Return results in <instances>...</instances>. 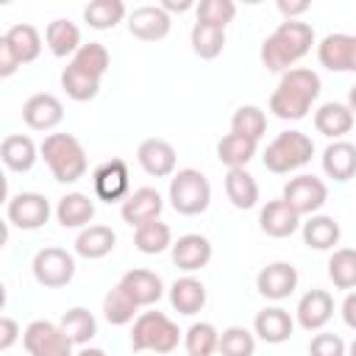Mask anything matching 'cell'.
<instances>
[{
    "label": "cell",
    "mask_w": 356,
    "mask_h": 356,
    "mask_svg": "<svg viewBox=\"0 0 356 356\" xmlns=\"http://www.w3.org/2000/svg\"><path fill=\"white\" fill-rule=\"evenodd\" d=\"M323 81L314 70L292 67L281 75L275 92L270 95V111L278 120H303L312 111V103L320 97Z\"/></svg>",
    "instance_id": "obj_1"
},
{
    "label": "cell",
    "mask_w": 356,
    "mask_h": 356,
    "mask_svg": "<svg viewBox=\"0 0 356 356\" xmlns=\"http://www.w3.org/2000/svg\"><path fill=\"white\" fill-rule=\"evenodd\" d=\"M314 44V28L300 19H284L264 42H261V64L270 72H286L298 64Z\"/></svg>",
    "instance_id": "obj_2"
},
{
    "label": "cell",
    "mask_w": 356,
    "mask_h": 356,
    "mask_svg": "<svg viewBox=\"0 0 356 356\" xmlns=\"http://www.w3.org/2000/svg\"><path fill=\"white\" fill-rule=\"evenodd\" d=\"M39 156L44 159V164L50 167V172H53V178L58 184H75L89 170L86 150L72 134H50V136H44V142L39 145Z\"/></svg>",
    "instance_id": "obj_3"
},
{
    "label": "cell",
    "mask_w": 356,
    "mask_h": 356,
    "mask_svg": "<svg viewBox=\"0 0 356 356\" xmlns=\"http://www.w3.org/2000/svg\"><path fill=\"white\" fill-rule=\"evenodd\" d=\"M314 156V142L312 136H306L303 131H281L261 156L264 170L275 172V175H289L300 167H306Z\"/></svg>",
    "instance_id": "obj_4"
},
{
    "label": "cell",
    "mask_w": 356,
    "mask_h": 356,
    "mask_svg": "<svg viewBox=\"0 0 356 356\" xmlns=\"http://www.w3.org/2000/svg\"><path fill=\"white\" fill-rule=\"evenodd\" d=\"M181 342L178 325L164 312H142L131 328V350L142 353H172Z\"/></svg>",
    "instance_id": "obj_5"
},
{
    "label": "cell",
    "mask_w": 356,
    "mask_h": 356,
    "mask_svg": "<svg viewBox=\"0 0 356 356\" xmlns=\"http://www.w3.org/2000/svg\"><path fill=\"white\" fill-rule=\"evenodd\" d=\"M170 206L184 217H197L211 203V184L200 170H178L170 178Z\"/></svg>",
    "instance_id": "obj_6"
},
{
    "label": "cell",
    "mask_w": 356,
    "mask_h": 356,
    "mask_svg": "<svg viewBox=\"0 0 356 356\" xmlns=\"http://www.w3.org/2000/svg\"><path fill=\"white\" fill-rule=\"evenodd\" d=\"M36 284L44 289H61L75 278V259L64 248H42L31 261Z\"/></svg>",
    "instance_id": "obj_7"
},
{
    "label": "cell",
    "mask_w": 356,
    "mask_h": 356,
    "mask_svg": "<svg viewBox=\"0 0 356 356\" xmlns=\"http://www.w3.org/2000/svg\"><path fill=\"white\" fill-rule=\"evenodd\" d=\"M22 345L28 356H72V342L61 331L58 323L50 320H33L22 331Z\"/></svg>",
    "instance_id": "obj_8"
},
{
    "label": "cell",
    "mask_w": 356,
    "mask_h": 356,
    "mask_svg": "<svg viewBox=\"0 0 356 356\" xmlns=\"http://www.w3.org/2000/svg\"><path fill=\"white\" fill-rule=\"evenodd\" d=\"M281 197L300 214V217H312L317 214L325 200H328V186L323 184V178L317 175H295L284 184Z\"/></svg>",
    "instance_id": "obj_9"
},
{
    "label": "cell",
    "mask_w": 356,
    "mask_h": 356,
    "mask_svg": "<svg viewBox=\"0 0 356 356\" xmlns=\"http://www.w3.org/2000/svg\"><path fill=\"white\" fill-rule=\"evenodd\" d=\"M6 217L19 231H36L50 220V200L39 192H19V195L8 197Z\"/></svg>",
    "instance_id": "obj_10"
},
{
    "label": "cell",
    "mask_w": 356,
    "mask_h": 356,
    "mask_svg": "<svg viewBox=\"0 0 356 356\" xmlns=\"http://www.w3.org/2000/svg\"><path fill=\"white\" fill-rule=\"evenodd\" d=\"M128 164L122 159H108L103 161L100 167H95L92 172V186H95V195L106 203H117V200H125L131 195V181H128Z\"/></svg>",
    "instance_id": "obj_11"
},
{
    "label": "cell",
    "mask_w": 356,
    "mask_h": 356,
    "mask_svg": "<svg viewBox=\"0 0 356 356\" xmlns=\"http://www.w3.org/2000/svg\"><path fill=\"white\" fill-rule=\"evenodd\" d=\"M320 67L331 72H356V33H328L317 44Z\"/></svg>",
    "instance_id": "obj_12"
},
{
    "label": "cell",
    "mask_w": 356,
    "mask_h": 356,
    "mask_svg": "<svg viewBox=\"0 0 356 356\" xmlns=\"http://www.w3.org/2000/svg\"><path fill=\"white\" fill-rule=\"evenodd\" d=\"M298 278L300 275H298L295 264H289V261H273V264H267V267L259 270L256 289L267 300H284V298H289L298 289Z\"/></svg>",
    "instance_id": "obj_13"
},
{
    "label": "cell",
    "mask_w": 356,
    "mask_h": 356,
    "mask_svg": "<svg viewBox=\"0 0 356 356\" xmlns=\"http://www.w3.org/2000/svg\"><path fill=\"white\" fill-rule=\"evenodd\" d=\"M161 209H164V197L159 195V189H153V186H139V189H134V192L122 200L120 217H122L131 228H139V225H145V222L159 220Z\"/></svg>",
    "instance_id": "obj_14"
},
{
    "label": "cell",
    "mask_w": 356,
    "mask_h": 356,
    "mask_svg": "<svg viewBox=\"0 0 356 356\" xmlns=\"http://www.w3.org/2000/svg\"><path fill=\"white\" fill-rule=\"evenodd\" d=\"M22 120L33 131H53L64 120V103L50 92H36L22 103Z\"/></svg>",
    "instance_id": "obj_15"
},
{
    "label": "cell",
    "mask_w": 356,
    "mask_h": 356,
    "mask_svg": "<svg viewBox=\"0 0 356 356\" xmlns=\"http://www.w3.org/2000/svg\"><path fill=\"white\" fill-rule=\"evenodd\" d=\"M136 161L139 167L153 175V178H172L175 175V164H178V156H175V147L167 142V139H145L139 147H136Z\"/></svg>",
    "instance_id": "obj_16"
},
{
    "label": "cell",
    "mask_w": 356,
    "mask_h": 356,
    "mask_svg": "<svg viewBox=\"0 0 356 356\" xmlns=\"http://www.w3.org/2000/svg\"><path fill=\"white\" fill-rule=\"evenodd\" d=\"M172 19L161 6H139L128 14V31L139 42H159L170 33Z\"/></svg>",
    "instance_id": "obj_17"
},
{
    "label": "cell",
    "mask_w": 356,
    "mask_h": 356,
    "mask_svg": "<svg viewBox=\"0 0 356 356\" xmlns=\"http://www.w3.org/2000/svg\"><path fill=\"white\" fill-rule=\"evenodd\" d=\"M300 225H303V222H300V214H298L284 197L267 200V203L261 206V211H259V228H261V234H267V236H273V239H286V236H292Z\"/></svg>",
    "instance_id": "obj_18"
},
{
    "label": "cell",
    "mask_w": 356,
    "mask_h": 356,
    "mask_svg": "<svg viewBox=\"0 0 356 356\" xmlns=\"http://www.w3.org/2000/svg\"><path fill=\"white\" fill-rule=\"evenodd\" d=\"M170 253H172V264L178 270H184L186 275H192V273L203 270L211 261L214 250H211V242L203 234H184L172 242Z\"/></svg>",
    "instance_id": "obj_19"
},
{
    "label": "cell",
    "mask_w": 356,
    "mask_h": 356,
    "mask_svg": "<svg viewBox=\"0 0 356 356\" xmlns=\"http://www.w3.org/2000/svg\"><path fill=\"white\" fill-rule=\"evenodd\" d=\"M117 286H120L139 309H142V306H156V303L161 300V295H164V281H161L153 270H142V267L128 270V273L120 278Z\"/></svg>",
    "instance_id": "obj_20"
},
{
    "label": "cell",
    "mask_w": 356,
    "mask_h": 356,
    "mask_svg": "<svg viewBox=\"0 0 356 356\" xmlns=\"http://www.w3.org/2000/svg\"><path fill=\"white\" fill-rule=\"evenodd\" d=\"M334 317V298L325 289H309L295 309V320L303 331H320Z\"/></svg>",
    "instance_id": "obj_21"
},
{
    "label": "cell",
    "mask_w": 356,
    "mask_h": 356,
    "mask_svg": "<svg viewBox=\"0 0 356 356\" xmlns=\"http://www.w3.org/2000/svg\"><path fill=\"white\" fill-rule=\"evenodd\" d=\"M292 331H295V320H292V314H289L286 309H281V306H267V309H261V312L256 314V320H253V334H256L261 342H267V345H281V342H286V339L292 337Z\"/></svg>",
    "instance_id": "obj_22"
},
{
    "label": "cell",
    "mask_w": 356,
    "mask_h": 356,
    "mask_svg": "<svg viewBox=\"0 0 356 356\" xmlns=\"http://www.w3.org/2000/svg\"><path fill=\"white\" fill-rule=\"evenodd\" d=\"M353 120H356V114L350 111V106L348 103H337V100H328V103H323L314 111V128H317V134H323V136H328L334 142L342 139L345 134H350Z\"/></svg>",
    "instance_id": "obj_23"
},
{
    "label": "cell",
    "mask_w": 356,
    "mask_h": 356,
    "mask_svg": "<svg viewBox=\"0 0 356 356\" xmlns=\"http://www.w3.org/2000/svg\"><path fill=\"white\" fill-rule=\"evenodd\" d=\"M56 220L61 228H89L95 220V203L83 192H67L56 206Z\"/></svg>",
    "instance_id": "obj_24"
},
{
    "label": "cell",
    "mask_w": 356,
    "mask_h": 356,
    "mask_svg": "<svg viewBox=\"0 0 356 356\" xmlns=\"http://www.w3.org/2000/svg\"><path fill=\"white\" fill-rule=\"evenodd\" d=\"M323 172L339 184L350 181L356 175V145L337 139L323 150Z\"/></svg>",
    "instance_id": "obj_25"
},
{
    "label": "cell",
    "mask_w": 356,
    "mask_h": 356,
    "mask_svg": "<svg viewBox=\"0 0 356 356\" xmlns=\"http://www.w3.org/2000/svg\"><path fill=\"white\" fill-rule=\"evenodd\" d=\"M170 303L178 314H197L203 306H206V286L200 278L195 275H184V278H175L172 286H170Z\"/></svg>",
    "instance_id": "obj_26"
},
{
    "label": "cell",
    "mask_w": 356,
    "mask_h": 356,
    "mask_svg": "<svg viewBox=\"0 0 356 356\" xmlns=\"http://www.w3.org/2000/svg\"><path fill=\"white\" fill-rule=\"evenodd\" d=\"M0 159L3 164L11 170V172H28L36 159H39V147L33 145L31 136H22V134H11L3 139L0 145Z\"/></svg>",
    "instance_id": "obj_27"
},
{
    "label": "cell",
    "mask_w": 356,
    "mask_h": 356,
    "mask_svg": "<svg viewBox=\"0 0 356 356\" xmlns=\"http://www.w3.org/2000/svg\"><path fill=\"white\" fill-rule=\"evenodd\" d=\"M0 39L11 47V53L17 56L19 64H31V61H36L39 53H42V36H39V31H36L33 25H28V22L11 25Z\"/></svg>",
    "instance_id": "obj_28"
},
{
    "label": "cell",
    "mask_w": 356,
    "mask_h": 356,
    "mask_svg": "<svg viewBox=\"0 0 356 356\" xmlns=\"http://www.w3.org/2000/svg\"><path fill=\"white\" fill-rule=\"evenodd\" d=\"M300 231H303L306 248H312V250H331L334 245H339V236H342L339 222L328 214H312L300 225Z\"/></svg>",
    "instance_id": "obj_29"
},
{
    "label": "cell",
    "mask_w": 356,
    "mask_h": 356,
    "mask_svg": "<svg viewBox=\"0 0 356 356\" xmlns=\"http://www.w3.org/2000/svg\"><path fill=\"white\" fill-rule=\"evenodd\" d=\"M70 67L86 78H95V81H103V75L108 72L111 67V56L106 50V44L100 42H86L81 44V50L70 58Z\"/></svg>",
    "instance_id": "obj_30"
},
{
    "label": "cell",
    "mask_w": 356,
    "mask_h": 356,
    "mask_svg": "<svg viewBox=\"0 0 356 356\" xmlns=\"http://www.w3.org/2000/svg\"><path fill=\"white\" fill-rule=\"evenodd\" d=\"M225 195H228L234 209L248 211V209H253L259 203V184H256V178L245 167L228 170L225 172Z\"/></svg>",
    "instance_id": "obj_31"
},
{
    "label": "cell",
    "mask_w": 356,
    "mask_h": 356,
    "mask_svg": "<svg viewBox=\"0 0 356 356\" xmlns=\"http://www.w3.org/2000/svg\"><path fill=\"white\" fill-rule=\"evenodd\" d=\"M114 245H117V234L108 225H89L75 236V253L92 261L108 256Z\"/></svg>",
    "instance_id": "obj_32"
},
{
    "label": "cell",
    "mask_w": 356,
    "mask_h": 356,
    "mask_svg": "<svg viewBox=\"0 0 356 356\" xmlns=\"http://www.w3.org/2000/svg\"><path fill=\"white\" fill-rule=\"evenodd\" d=\"M44 42L56 58H67L81 50V31L70 19H53L44 28Z\"/></svg>",
    "instance_id": "obj_33"
},
{
    "label": "cell",
    "mask_w": 356,
    "mask_h": 356,
    "mask_svg": "<svg viewBox=\"0 0 356 356\" xmlns=\"http://www.w3.org/2000/svg\"><path fill=\"white\" fill-rule=\"evenodd\" d=\"M61 331L70 337V342L72 345H81V348H86L89 342H92V337L97 334V320H95V314L89 312V309H83V306H72V309H67L64 314H61Z\"/></svg>",
    "instance_id": "obj_34"
},
{
    "label": "cell",
    "mask_w": 356,
    "mask_h": 356,
    "mask_svg": "<svg viewBox=\"0 0 356 356\" xmlns=\"http://www.w3.org/2000/svg\"><path fill=\"white\" fill-rule=\"evenodd\" d=\"M189 44H192V53L203 61H211L222 53L225 47V28H217V25H206V22H195L192 25V33H189Z\"/></svg>",
    "instance_id": "obj_35"
},
{
    "label": "cell",
    "mask_w": 356,
    "mask_h": 356,
    "mask_svg": "<svg viewBox=\"0 0 356 356\" xmlns=\"http://www.w3.org/2000/svg\"><path fill=\"white\" fill-rule=\"evenodd\" d=\"M134 245L139 253L145 256H156V253H164L167 248H172V231L167 222L161 220H153V222H145L134 231Z\"/></svg>",
    "instance_id": "obj_36"
},
{
    "label": "cell",
    "mask_w": 356,
    "mask_h": 356,
    "mask_svg": "<svg viewBox=\"0 0 356 356\" xmlns=\"http://www.w3.org/2000/svg\"><path fill=\"white\" fill-rule=\"evenodd\" d=\"M125 3L122 0H92L83 8V19L95 31H111L125 19Z\"/></svg>",
    "instance_id": "obj_37"
},
{
    "label": "cell",
    "mask_w": 356,
    "mask_h": 356,
    "mask_svg": "<svg viewBox=\"0 0 356 356\" xmlns=\"http://www.w3.org/2000/svg\"><path fill=\"white\" fill-rule=\"evenodd\" d=\"M256 147H259V142H253V139H245V136H236V134H225L217 142V159L228 170H239L256 156Z\"/></svg>",
    "instance_id": "obj_38"
},
{
    "label": "cell",
    "mask_w": 356,
    "mask_h": 356,
    "mask_svg": "<svg viewBox=\"0 0 356 356\" xmlns=\"http://www.w3.org/2000/svg\"><path fill=\"white\" fill-rule=\"evenodd\" d=\"M328 278L337 289H356V248H337L331 253Z\"/></svg>",
    "instance_id": "obj_39"
},
{
    "label": "cell",
    "mask_w": 356,
    "mask_h": 356,
    "mask_svg": "<svg viewBox=\"0 0 356 356\" xmlns=\"http://www.w3.org/2000/svg\"><path fill=\"white\" fill-rule=\"evenodd\" d=\"M231 134L259 142L267 134V114L259 106H239L231 117Z\"/></svg>",
    "instance_id": "obj_40"
},
{
    "label": "cell",
    "mask_w": 356,
    "mask_h": 356,
    "mask_svg": "<svg viewBox=\"0 0 356 356\" xmlns=\"http://www.w3.org/2000/svg\"><path fill=\"white\" fill-rule=\"evenodd\" d=\"M220 345V331L211 323H192L184 334V348L189 356H211Z\"/></svg>",
    "instance_id": "obj_41"
},
{
    "label": "cell",
    "mask_w": 356,
    "mask_h": 356,
    "mask_svg": "<svg viewBox=\"0 0 356 356\" xmlns=\"http://www.w3.org/2000/svg\"><path fill=\"white\" fill-rule=\"evenodd\" d=\"M136 312H139V306L120 286H114V289H108L103 295V317L111 325H128V323H134L136 320Z\"/></svg>",
    "instance_id": "obj_42"
},
{
    "label": "cell",
    "mask_w": 356,
    "mask_h": 356,
    "mask_svg": "<svg viewBox=\"0 0 356 356\" xmlns=\"http://www.w3.org/2000/svg\"><path fill=\"white\" fill-rule=\"evenodd\" d=\"M217 350H220V356H253L256 353V334L242 328V325H231L220 334Z\"/></svg>",
    "instance_id": "obj_43"
},
{
    "label": "cell",
    "mask_w": 356,
    "mask_h": 356,
    "mask_svg": "<svg viewBox=\"0 0 356 356\" xmlns=\"http://www.w3.org/2000/svg\"><path fill=\"white\" fill-rule=\"evenodd\" d=\"M61 89L67 92L70 100H75V103H86V100H95V97H97V92H100V81L86 78V75L75 72V70L67 64V67L61 70Z\"/></svg>",
    "instance_id": "obj_44"
},
{
    "label": "cell",
    "mask_w": 356,
    "mask_h": 356,
    "mask_svg": "<svg viewBox=\"0 0 356 356\" xmlns=\"http://www.w3.org/2000/svg\"><path fill=\"white\" fill-rule=\"evenodd\" d=\"M195 11H197V22L217 25V28H225L236 17V6L231 0H200Z\"/></svg>",
    "instance_id": "obj_45"
},
{
    "label": "cell",
    "mask_w": 356,
    "mask_h": 356,
    "mask_svg": "<svg viewBox=\"0 0 356 356\" xmlns=\"http://www.w3.org/2000/svg\"><path fill=\"white\" fill-rule=\"evenodd\" d=\"M309 356H348V345L339 334H314V339L309 342Z\"/></svg>",
    "instance_id": "obj_46"
},
{
    "label": "cell",
    "mask_w": 356,
    "mask_h": 356,
    "mask_svg": "<svg viewBox=\"0 0 356 356\" xmlns=\"http://www.w3.org/2000/svg\"><path fill=\"white\" fill-rule=\"evenodd\" d=\"M19 323L14 317H0V350H8L19 339Z\"/></svg>",
    "instance_id": "obj_47"
},
{
    "label": "cell",
    "mask_w": 356,
    "mask_h": 356,
    "mask_svg": "<svg viewBox=\"0 0 356 356\" xmlns=\"http://www.w3.org/2000/svg\"><path fill=\"white\" fill-rule=\"evenodd\" d=\"M22 64L17 61V56L11 53V47L0 39V78H8V75H14L17 70H19Z\"/></svg>",
    "instance_id": "obj_48"
},
{
    "label": "cell",
    "mask_w": 356,
    "mask_h": 356,
    "mask_svg": "<svg viewBox=\"0 0 356 356\" xmlns=\"http://www.w3.org/2000/svg\"><path fill=\"white\" fill-rule=\"evenodd\" d=\"M312 8L309 0H300V3H286V0H278V11L286 17V19H298L300 14H306Z\"/></svg>",
    "instance_id": "obj_49"
},
{
    "label": "cell",
    "mask_w": 356,
    "mask_h": 356,
    "mask_svg": "<svg viewBox=\"0 0 356 356\" xmlns=\"http://www.w3.org/2000/svg\"><path fill=\"white\" fill-rule=\"evenodd\" d=\"M342 320H345V325H348V328H353V331H356V289H353V292H348V295H345V300H342Z\"/></svg>",
    "instance_id": "obj_50"
},
{
    "label": "cell",
    "mask_w": 356,
    "mask_h": 356,
    "mask_svg": "<svg viewBox=\"0 0 356 356\" xmlns=\"http://www.w3.org/2000/svg\"><path fill=\"white\" fill-rule=\"evenodd\" d=\"M159 6H161L167 14H175V11H178V14H184V11H189V8H197V6H195V0H161Z\"/></svg>",
    "instance_id": "obj_51"
},
{
    "label": "cell",
    "mask_w": 356,
    "mask_h": 356,
    "mask_svg": "<svg viewBox=\"0 0 356 356\" xmlns=\"http://www.w3.org/2000/svg\"><path fill=\"white\" fill-rule=\"evenodd\" d=\"M75 356H106V350H100V348H89V345H86V348H81Z\"/></svg>",
    "instance_id": "obj_52"
},
{
    "label": "cell",
    "mask_w": 356,
    "mask_h": 356,
    "mask_svg": "<svg viewBox=\"0 0 356 356\" xmlns=\"http://www.w3.org/2000/svg\"><path fill=\"white\" fill-rule=\"evenodd\" d=\"M348 106H350V111L356 114V83H353L350 92H348Z\"/></svg>",
    "instance_id": "obj_53"
},
{
    "label": "cell",
    "mask_w": 356,
    "mask_h": 356,
    "mask_svg": "<svg viewBox=\"0 0 356 356\" xmlns=\"http://www.w3.org/2000/svg\"><path fill=\"white\" fill-rule=\"evenodd\" d=\"M348 356H356V339L348 345Z\"/></svg>",
    "instance_id": "obj_54"
}]
</instances>
